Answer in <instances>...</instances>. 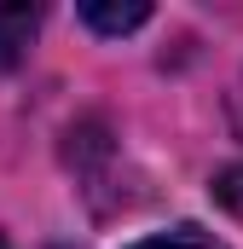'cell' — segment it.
<instances>
[{"instance_id": "6da1fadb", "label": "cell", "mask_w": 243, "mask_h": 249, "mask_svg": "<svg viewBox=\"0 0 243 249\" xmlns=\"http://www.w3.org/2000/svg\"><path fill=\"white\" fill-rule=\"evenodd\" d=\"M41 29V12L35 6H0V64H17L23 47L35 41Z\"/></svg>"}, {"instance_id": "7a4b0ae2", "label": "cell", "mask_w": 243, "mask_h": 249, "mask_svg": "<svg viewBox=\"0 0 243 249\" xmlns=\"http://www.w3.org/2000/svg\"><path fill=\"white\" fill-rule=\"evenodd\" d=\"M145 18H151L145 0H133V6H81V23H93L99 35H127V29H139Z\"/></svg>"}, {"instance_id": "3957f363", "label": "cell", "mask_w": 243, "mask_h": 249, "mask_svg": "<svg viewBox=\"0 0 243 249\" xmlns=\"http://www.w3.org/2000/svg\"><path fill=\"white\" fill-rule=\"evenodd\" d=\"M133 249H226L214 232H203V226H174V232H162V238H145V244Z\"/></svg>"}, {"instance_id": "277c9868", "label": "cell", "mask_w": 243, "mask_h": 249, "mask_svg": "<svg viewBox=\"0 0 243 249\" xmlns=\"http://www.w3.org/2000/svg\"><path fill=\"white\" fill-rule=\"evenodd\" d=\"M214 197H220L232 214H243V162H238V168H226V174L214 180Z\"/></svg>"}, {"instance_id": "5b68a950", "label": "cell", "mask_w": 243, "mask_h": 249, "mask_svg": "<svg viewBox=\"0 0 243 249\" xmlns=\"http://www.w3.org/2000/svg\"><path fill=\"white\" fill-rule=\"evenodd\" d=\"M232 122H238V133H243V87L232 93Z\"/></svg>"}, {"instance_id": "8992f818", "label": "cell", "mask_w": 243, "mask_h": 249, "mask_svg": "<svg viewBox=\"0 0 243 249\" xmlns=\"http://www.w3.org/2000/svg\"><path fill=\"white\" fill-rule=\"evenodd\" d=\"M0 249H6V244H0Z\"/></svg>"}]
</instances>
